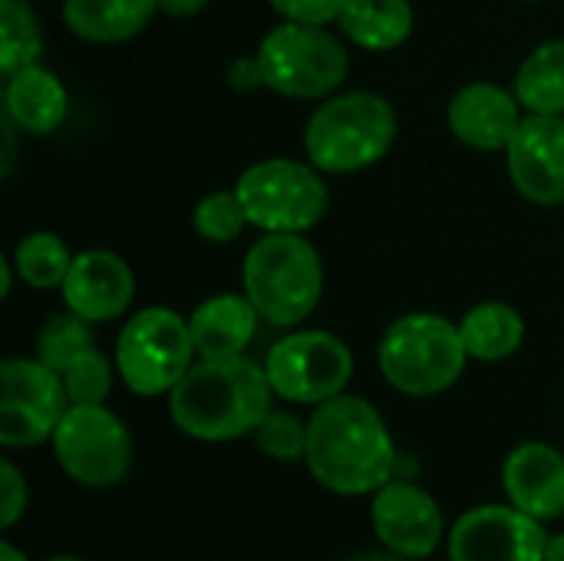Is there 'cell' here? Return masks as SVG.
I'll return each mask as SVG.
<instances>
[{
  "mask_svg": "<svg viewBox=\"0 0 564 561\" xmlns=\"http://www.w3.org/2000/svg\"><path fill=\"white\" fill-rule=\"evenodd\" d=\"M311 476L337 496H367L393 479L397 446L373 403L340 393L307 420Z\"/></svg>",
  "mask_w": 564,
  "mask_h": 561,
  "instance_id": "obj_1",
  "label": "cell"
},
{
  "mask_svg": "<svg viewBox=\"0 0 564 561\" xmlns=\"http://www.w3.org/2000/svg\"><path fill=\"white\" fill-rule=\"evenodd\" d=\"M268 370L241 357H198L169 393L172 423L202 443H228L258 430L271 413Z\"/></svg>",
  "mask_w": 564,
  "mask_h": 561,
  "instance_id": "obj_2",
  "label": "cell"
},
{
  "mask_svg": "<svg viewBox=\"0 0 564 561\" xmlns=\"http://www.w3.org/2000/svg\"><path fill=\"white\" fill-rule=\"evenodd\" d=\"M397 142V109L367 89L327 99L304 126L307 162L330 175L377 165Z\"/></svg>",
  "mask_w": 564,
  "mask_h": 561,
  "instance_id": "obj_3",
  "label": "cell"
},
{
  "mask_svg": "<svg viewBox=\"0 0 564 561\" xmlns=\"http://www.w3.org/2000/svg\"><path fill=\"white\" fill-rule=\"evenodd\" d=\"M245 298L274 327H294L314 314L324 294V265L304 235H261L241 268Z\"/></svg>",
  "mask_w": 564,
  "mask_h": 561,
  "instance_id": "obj_4",
  "label": "cell"
},
{
  "mask_svg": "<svg viewBox=\"0 0 564 561\" xmlns=\"http://www.w3.org/2000/svg\"><path fill=\"white\" fill-rule=\"evenodd\" d=\"M383 380L406 397L446 393L466 370L469 350L459 324L440 314L416 311L393 321L377 350Z\"/></svg>",
  "mask_w": 564,
  "mask_h": 561,
  "instance_id": "obj_5",
  "label": "cell"
},
{
  "mask_svg": "<svg viewBox=\"0 0 564 561\" xmlns=\"http://www.w3.org/2000/svg\"><path fill=\"white\" fill-rule=\"evenodd\" d=\"M261 83L291 99H324L340 89L350 73L347 46L317 23L284 20L258 43Z\"/></svg>",
  "mask_w": 564,
  "mask_h": 561,
  "instance_id": "obj_6",
  "label": "cell"
},
{
  "mask_svg": "<svg viewBox=\"0 0 564 561\" xmlns=\"http://www.w3.org/2000/svg\"><path fill=\"white\" fill-rule=\"evenodd\" d=\"M324 172L297 159H264L241 172L235 192L245 215L264 235H304L327 212Z\"/></svg>",
  "mask_w": 564,
  "mask_h": 561,
  "instance_id": "obj_7",
  "label": "cell"
},
{
  "mask_svg": "<svg viewBox=\"0 0 564 561\" xmlns=\"http://www.w3.org/2000/svg\"><path fill=\"white\" fill-rule=\"evenodd\" d=\"M195 357L192 327L172 308H145L132 314L116 341V370L135 397L172 393Z\"/></svg>",
  "mask_w": 564,
  "mask_h": 561,
  "instance_id": "obj_8",
  "label": "cell"
},
{
  "mask_svg": "<svg viewBox=\"0 0 564 561\" xmlns=\"http://www.w3.org/2000/svg\"><path fill=\"white\" fill-rule=\"evenodd\" d=\"M53 453L73 483L109 489L132 466V436L106 403H69L53 433Z\"/></svg>",
  "mask_w": 564,
  "mask_h": 561,
  "instance_id": "obj_9",
  "label": "cell"
},
{
  "mask_svg": "<svg viewBox=\"0 0 564 561\" xmlns=\"http://www.w3.org/2000/svg\"><path fill=\"white\" fill-rule=\"evenodd\" d=\"M264 370L274 397L301 407H321L347 390L354 377V354L330 331H294L268 350Z\"/></svg>",
  "mask_w": 564,
  "mask_h": 561,
  "instance_id": "obj_10",
  "label": "cell"
},
{
  "mask_svg": "<svg viewBox=\"0 0 564 561\" xmlns=\"http://www.w3.org/2000/svg\"><path fill=\"white\" fill-rule=\"evenodd\" d=\"M69 410L66 384L43 360L7 357L0 367V443L30 450L53 440Z\"/></svg>",
  "mask_w": 564,
  "mask_h": 561,
  "instance_id": "obj_11",
  "label": "cell"
},
{
  "mask_svg": "<svg viewBox=\"0 0 564 561\" xmlns=\"http://www.w3.org/2000/svg\"><path fill=\"white\" fill-rule=\"evenodd\" d=\"M549 532L542 519L509 506H479L456 519L449 532L453 561H545Z\"/></svg>",
  "mask_w": 564,
  "mask_h": 561,
  "instance_id": "obj_12",
  "label": "cell"
},
{
  "mask_svg": "<svg viewBox=\"0 0 564 561\" xmlns=\"http://www.w3.org/2000/svg\"><path fill=\"white\" fill-rule=\"evenodd\" d=\"M370 519L380 546L406 561L430 559L446 536V522L436 499L426 489L400 479H390L373 493Z\"/></svg>",
  "mask_w": 564,
  "mask_h": 561,
  "instance_id": "obj_13",
  "label": "cell"
},
{
  "mask_svg": "<svg viewBox=\"0 0 564 561\" xmlns=\"http://www.w3.org/2000/svg\"><path fill=\"white\" fill-rule=\"evenodd\" d=\"M509 179L535 205L564 202V116L529 112L506 145Z\"/></svg>",
  "mask_w": 564,
  "mask_h": 561,
  "instance_id": "obj_14",
  "label": "cell"
},
{
  "mask_svg": "<svg viewBox=\"0 0 564 561\" xmlns=\"http://www.w3.org/2000/svg\"><path fill=\"white\" fill-rule=\"evenodd\" d=\"M59 291H63L66 311L93 324H102L129 311L135 298V274L116 251L89 248L73 258L69 274Z\"/></svg>",
  "mask_w": 564,
  "mask_h": 561,
  "instance_id": "obj_15",
  "label": "cell"
},
{
  "mask_svg": "<svg viewBox=\"0 0 564 561\" xmlns=\"http://www.w3.org/2000/svg\"><path fill=\"white\" fill-rule=\"evenodd\" d=\"M522 103L516 93L496 86V83H466L446 109V122L453 136L479 152H499L509 145L522 122Z\"/></svg>",
  "mask_w": 564,
  "mask_h": 561,
  "instance_id": "obj_16",
  "label": "cell"
},
{
  "mask_svg": "<svg viewBox=\"0 0 564 561\" xmlns=\"http://www.w3.org/2000/svg\"><path fill=\"white\" fill-rule=\"evenodd\" d=\"M509 503L532 519L564 516V456L549 443H522L502 466Z\"/></svg>",
  "mask_w": 564,
  "mask_h": 561,
  "instance_id": "obj_17",
  "label": "cell"
},
{
  "mask_svg": "<svg viewBox=\"0 0 564 561\" xmlns=\"http://www.w3.org/2000/svg\"><path fill=\"white\" fill-rule=\"evenodd\" d=\"M261 314L254 311V304L248 298L238 294H215L208 301H202L192 317V341H195V354L218 360V357H241L248 350V344L254 341Z\"/></svg>",
  "mask_w": 564,
  "mask_h": 561,
  "instance_id": "obj_18",
  "label": "cell"
},
{
  "mask_svg": "<svg viewBox=\"0 0 564 561\" xmlns=\"http://www.w3.org/2000/svg\"><path fill=\"white\" fill-rule=\"evenodd\" d=\"M66 109H69L66 86L46 66L33 63V66L17 69L13 76H7L3 112L17 122L20 132L50 136L63 126Z\"/></svg>",
  "mask_w": 564,
  "mask_h": 561,
  "instance_id": "obj_19",
  "label": "cell"
},
{
  "mask_svg": "<svg viewBox=\"0 0 564 561\" xmlns=\"http://www.w3.org/2000/svg\"><path fill=\"white\" fill-rule=\"evenodd\" d=\"M159 0H63V23L89 43H122L149 26Z\"/></svg>",
  "mask_w": 564,
  "mask_h": 561,
  "instance_id": "obj_20",
  "label": "cell"
},
{
  "mask_svg": "<svg viewBox=\"0 0 564 561\" xmlns=\"http://www.w3.org/2000/svg\"><path fill=\"white\" fill-rule=\"evenodd\" d=\"M337 26L354 46L387 53L410 40L413 7L410 0H347Z\"/></svg>",
  "mask_w": 564,
  "mask_h": 561,
  "instance_id": "obj_21",
  "label": "cell"
},
{
  "mask_svg": "<svg viewBox=\"0 0 564 561\" xmlns=\"http://www.w3.org/2000/svg\"><path fill=\"white\" fill-rule=\"evenodd\" d=\"M459 334H463V344L473 360L496 364V360L512 357L522 347L525 321L512 304L486 301V304H476L473 311H466V317L459 321Z\"/></svg>",
  "mask_w": 564,
  "mask_h": 561,
  "instance_id": "obj_22",
  "label": "cell"
},
{
  "mask_svg": "<svg viewBox=\"0 0 564 561\" xmlns=\"http://www.w3.org/2000/svg\"><path fill=\"white\" fill-rule=\"evenodd\" d=\"M516 96L529 112L564 116V40H545L522 60Z\"/></svg>",
  "mask_w": 564,
  "mask_h": 561,
  "instance_id": "obj_23",
  "label": "cell"
},
{
  "mask_svg": "<svg viewBox=\"0 0 564 561\" xmlns=\"http://www.w3.org/2000/svg\"><path fill=\"white\" fill-rule=\"evenodd\" d=\"M13 268H17V278L36 291H53V288H63L66 274H69V265H73V255L66 248V241L53 231H33L26 235L17 251H13Z\"/></svg>",
  "mask_w": 564,
  "mask_h": 561,
  "instance_id": "obj_24",
  "label": "cell"
},
{
  "mask_svg": "<svg viewBox=\"0 0 564 561\" xmlns=\"http://www.w3.org/2000/svg\"><path fill=\"white\" fill-rule=\"evenodd\" d=\"M43 30L26 0H0V69L13 76L23 66L40 63Z\"/></svg>",
  "mask_w": 564,
  "mask_h": 561,
  "instance_id": "obj_25",
  "label": "cell"
},
{
  "mask_svg": "<svg viewBox=\"0 0 564 561\" xmlns=\"http://www.w3.org/2000/svg\"><path fill=\"white\" fill-rule=\"evenodd\" d=\"M93 321L66 311V314H53L40 337H36V360H43L50 370L63 374L76 357H83L89 347H96V337H93Z\"/></svg>",
  "mask_w": 564,
  "mask_h": 561,
  "instance_id": "obj_26",
  "label": "cell"
},
{
  "mask_svg": "<svg viewBox=\"0 0 564 561\" xmlns=\"http://www.w3.org/2000/svg\"><path fill=\"white\" fill-rule=\"evenodd\" d=\"M192 225L198 231V238L212 241V245H228L235 241L251 222L245 215V205L238 198V192H212L198 202Z\"/></svg>",
  "mask_w": 564,
  "mask_h": 561,
  "instance_id": "obj_27",
  "label": "cell"
},
{
  "mask_svg": "<svg viewBox=\"0 0 564 561\" xmlns=\"http://www.w3.org/2000/svg\"><path fill=\"white\" fill-rule=\"evenodd\" d=\"M251 436L254 446L278 463H297L307 456V423H301L294 413L271 410Z\"/></svg>",
  "mask_w": 564,
  "mask_h": 561,
  "instance_id": "obj_28",
  "label": "cell"
},
{
  "mask_svg": "<svg viewBox=\"0 0 564 561\" xmlns=\"http://www.w3.org/2000/svg\"><path fill=\"white\" fill-rule=\"evenodd\" d=\"M69 403H106L112 390V364L99 347H89L83 357H76L63 374Z\"/></svg>",
  "mask_w": 564,
  "mask_h": 561,
  "instance_id": "obj_29",
  "label": "cell"
},
{
  "mask_svg": "<svg viewBox=\"0 0 564 561\" xmlns=\"http://www.w3.org/2000/svg\"><path fill=\"white\" fill-rule=\"evenodd\" d=\"M284 20H297V23H317V26H330L340 20L344 3L347 0H268Z\"/></svg>",
  "mask_w": 564,
  "mask_h": 561,
  "instance_id": "obj_30",
  "label": "cell"
},
{
  "mask_svg": "<svg viewBox=\"0 0 564 561\" xmlns=\"http://www.w3.org/2000/svg\"><path fill=\"white\" fill-rule=\"evenodd\" d=\"M23 509H26V479L10 460H0V526L3 529L17 526Z\"/></svg>",
  "mask_w": 564,
  "mask_h": 561,
  "instance_id": "obj_31",
  "label": "cell"
},
{
  "mask_svg": "<svg viewBox=\"0 0 564 561\" xmlns=\"http://www.w3.org/2000/svg\"><path fill=\"white\" fill-rule=\"evenodd\" d=\"M231 86L235 89H251V86H264L261 83V69H258V60L248 56V60H238L231 66Z\"/></svg>",
  "mask_w": 564,
  "mask_h": 561,
  "instance_id": "obj_32",
  "label": "cell"
},
{
  "mask_svg": "<svg viewBox=\"0 0 564 561\" xmlns=\"http://www.w3.org/2000/svg\"><path fill=\"white\" fill-rule=\"evenodd\" d=\"M208 0H159V10L169 17H192L198 10H205Z\"/></svg>",
  "mask_w": 564,
  "mask_h": 561,
  "instance_id": "obj_33",
  "label": "cell"
},
{
  "mask_svg": "<svg viewBox=\"0 0 564 561\" xmlns=\"http://www.w3.org/2000/svg\"><path fill=\"white\" fill-rule=\"evenodd\" d=\"M347 561H406L400 559L397 552H390V549H367V552H357L354 559Z\"/></svg>",
  "mask_w": 564,
  "mask_h": 561,
  "instance_id": "obj_34",
  "label": "cell"
},
{
  "mask_svg": "<svg viewBox=\"0 0 564 561\" xmlns=\"http://www.w3.org/2000/svg\"><path fill=\"white\" fill-rule=\"evenodd\" d=\"M545 561H564V532H562V536H552V539H549V549H545Z\"/></svg>",
  "mask_w": 564,
  "mask_h": 561,
  "instance_id": "obj_35",
  "label": "cell"
},
{
  "mask_svg": "<svg viewBox=\"0 0 564 561\" xmlns=\"http://www.w3.org/2000/svg\"><path fill=\"white\" fill-rule=\"evenodd\" d=\"M0 561H30L26 552H20L13 542H0Z\"/></svg>",
  "mask_w": 564,
  "mask_h": 561,
  "instance_id": "obj_36",
  "label": "cell"
},
{
  "mask_svg": "<svg viewBox=\"0 0 564 561\" xmlns=\"http://www.w3.org/2000/svg\"><path fill=\"white\" fill-rule=\"evenodd\" d=\"M46 561H83V559H73V555H56V559H46Z\"/></svg>",
  "mask_w": 564,
  "mask_h": 561,
  "instance_id": "obj_37",
  "label": "cell"
},
{
  "mask_svg": "<svg viewBox=\"0 0 564 561\" xmlns=\"http://www.w3.org/2000/svg\"><path fill=\"white\" fill-rule=\"evenodd\" d=\"M525 3H535V0H525Z\"/></svg>",
  "mask_w": 564,
  "mask_h": 561,
  "instance_id": "obj_38",
  "label": "cell"
}]
</instances>
